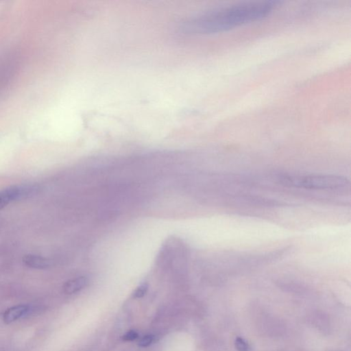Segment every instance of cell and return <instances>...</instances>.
Segmentation results:
<instances>
[{"label": "cell", "mask_w": 351, "mask_h": 351, "mask_svg": "<svg viewBox=\"0 0 351 351\" xmlns=\"http://www.w3.org/2000/svg\"><path fill=\"white\" fill-rule=\"evenodd\" d=\"M148 286L147 284H143L137 287L133 293V297L135 299H140L145 295V293L148 291Z\"/></svg>", "instance_id": "obj_8"}, {"label": "cell", "mask_w": 351, "mask_h": 351, "mask_svg": "<svg viewBox=\"0 0 351 351\" xmlns=\"http://www.w3.org/2000/svg\"><path fill=\"white\" fill-rule=\"evenodd\" d=\"M87 284V278L84 276L69 280L64 284V292L67 294H72L83 289Z\"/></svg>", "instance_id": "obj_7"}, {"label": "cell", "mask_w": 351, "mask_h": 351, "mask_svg": "<svg viewBox=\"0 0 351 351\" xmlns=\"http://www.w3.org/2000/svg\"><path fill=\"white\" fill-rule=\"evenodd\" d=\"M236 345L237 349L239 351H249V346L247 344V342L241 338V337H238L236 341Z\"/></svg>", "instance_id": "obj_9"}, {"label": "cell", "mask_w": 351, "mask_h": 351, "mask_svg": "<svg viewBox=\"0 0 351 351\" xmlns=\"http://www.w3.org/2000/svg\"><path fill=\"white\" fill-rule=\"evenodd\" d=\"M20 55L16 50L5 53L0 57V92L7 87L19 67Z\"/></svg>", "instance_id": "obj_3"}, {"label": "cell", "mask_w": 351, "mask_h": 351, "mask_svg": "<svg viewBox=\"0 0 351 351\" xmlns=\"http://www.w3.org/2000/svg\"><path fill=\"white\" fill-rule=\"evenodd\" d=\"M23 263L28 267L34 269H46L50 266L49 260L43 256L34 255H26L23 258Z\"/></svg>", "instance_id": "obj_6"}, {"label": "cell", "mask_w": 351, "mask_h": 351, "mask_svg": "<svg viewBox=\"0 0 351 351\" xmlns=\"http://www.w3.org/2000/svg\"><path fill=\"white\" fill-rule=\"evenodd\" d=\"M40 190L38 185H15L0 191V210L16 200L34 196Z\"/></svg>", "instance_id": "obj_4"}, {"label": "cell", "mask_w": 351, "mask_h": 351, "mask_svg": "<svg viewBox=\"0 0 351 351\" xmlns=\"http://www.w3.org/2000/svg\"><path fill=\"white\" fill-rule=\"evenodd\" d=\"M154 338H155V337L152 335L144 336V337L140 339V342H139V346L142 347H148V346H150V344L152 343V342H153Z\"/></svg>", "instance_id": "obj_10"}, {"label": "cell", "mask_w": 351, "mask_h": 351, "mask_svg": "<svg viewBox=\"0 0 351 351\" xmlns=\"http://www.w3.org/2000/svg\"><path fill=\"white\" fill-rule=\"evenodd\" d=\"M139 337V334L135 331H130L127 332L123 336L124 341H133Z\"/></svg>", "instance_id": "obj_11"}, {"label": "cell", "mask_w": 351, "mask_h": 351, "mask_svg": "<svg viewBox=\"0 0 351 351\" xmlns=\"http://www.w3.org/2000/svg\"><path fill=\"white\" fill-rule=\"evenodd\" d=\"M282 179L286 185L308 190H335L346 188L349 185V180L345 177L332 175L284 176Z\"/></svg>", "instance_id": "obj_2"}, {"label": "cell", "mask_w": 351, "mask_h": 351, "mask_svg": "<svg viewBox=\"0 0 351 351\" xmlns=\"http://www.w3.org/2000/svg\"><path fill=\"white\" fill-rule=\"evenodd\" d=\"M29 307L27 305L24 304H20V305L15 306L11 308H9L8 310L5 311L4 314V320L6 324L12 323V322L16 321V319H20L28 312Z\"/></svg>", "instance_id": "obj_5"}, {"label": "cell", "mask_w": 351, "mask_h": 351, "mask_svg": "<svg viewBox=\"0 0 351 351\" xmlns=\"http://www.w3.org/2000/svg\"><path fill=\"white\" fill-rule=\"evenodd\" d=\"M277 1L243 3L181 18L178 16L180 32L189 36L215 34L266 17L276 8Z\"/></svg>", "instance_id": "obj_1"}]
</instances>
